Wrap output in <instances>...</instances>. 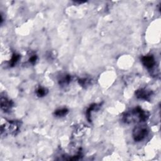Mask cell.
<instances>
[{
    "label": "cell",
    "instance_id": "3957f363",
    "mask_svg": "<svg viewBox=\"0 0 161 161\" xmlns=\"http://www.w3.org/2000/svg\"><path fill=\"white\" fill-rule=\"evenodd\" d=\"M149 130L146 127L143 126H138L133 130V138L135 142H140L143 140L148 135Z\"/></svg>",
    "mask_w": 161,
    "mask_h": 161
},
{
    "label": "cell",
    "instance_id": "4fadbf2b",
    "mask_svg": "<svg viewBox=\"0 0 161 161\" xmlns=\"http://www.w3.org/2000/svg\"><path fill=\"white\" fill-rule=\"evenodd\" d=\"M37 59V57L35 55H33V56L30 57V58L29 59V62L32 64H34L36 62Z\"/></svg>",
    "mask_w": 161,
    "mask_h": 161
},
{
    "label": "cell",
    "instance_id": "8992f818",
    "mask_svg": "<svg viewBox=\"0 0 161 161\" xmlns=\"http://www.w3.org/2000/svg\"><path fill=\"white\" fill-rule=\"evenodd\" d=\"M13 103L12 101L5 97L1 98V108L5 112L9 111L13 107Z\"/></svg>",
    "mask_w": 161,
    "mask_h": 161
},
{
    "label": "cell",
    "instance_id": "6da1fadb",
    "mask_svg": "<svg viewBox=\"0 0 161 161\" xmlns=\"http://www.w3.org/2000/svg\"><path fill=\"white\" fill-rule=\"evenodd\" d=\"M149 113L143 110L140 107H137L127 113L123 116V120L125 123H130L132 122H144L148 119Z\"/></svg>",
    "mask_w": 161,
    "mask_h": 161
},
{
    "label": "cell",
    "instance_id": "7c38bea8",
    "mask_svg": "<svg viewBox=\"0 0 161 161\" xmlns=\"http://www.w3.org/2000/svg\"><path fill=\"white\" fill-rule=\"evenodd\" d=\"M79 82V84L81 86H87L89 84L90 80H88L87 79H80Z\"/></svg>",
    "mask_w": 161,
    "mask_h": 161
},
{
    "label": "cell",
    "instance_id": "8fae6325",
    "mask_svg": "<svg viewBox=\"0 0 161 161\" xmlns=\"http://www.w3.org/2000/svg\"><path fill=\"white\" fill-rule=\"evenodd\" d=\"M47 91L44 88H39L37 90V95L39 97H43L47 95Z\"/></svg>",
    "mask_w": 161,
    "mask_h": 161
},
{
    "label": "cell",
    "instance_id": "277c9868",
    "mask_svg": "<svg viewBox=\"0 0 161 161\" xmlns=\"http://www.w3.org/2000/svg\"><path fill=\"white\" fill-rule=\"evenodd\" d=\"M143 65L147 69H152L156 64V60L152 56H145L141 59Z\"/></svg>",
    "mask_w": 161,
    "mask_h": 161
},
{
    "label": "cell",
    "instance_id": "30bf717a",
    "mask_svg": "<svg viewBox=\"0 0 161 161\" xmlns=\"http://www.w3.org/2000/svg\"><path fill=\"white\" fill-rule=\"evenodd\" d=\"M71 76L69 75H67L64 76V77H62V79H60V84L64 85V84H69L71 82Z\"/></svg>",
    "mask_w": 161,
    "mask_h": 161
},
{
    "label": "cell",
    "instance_id": "52a82bcc",
    "mask_svg": "<svg viewBox=\"0 0 161 161\" xmlns=\"http://www.w3.org/2000/svg\"><path fill=\"white\" fill-rule=\"evenodd\" d=\"M100 104L98 105V104H93V105H91L90 106V108L87 110V111H86V115H87V118H88L89 122H91V114L92 113L96 110H98L99 106H100Z\"/></svg>",
    "mask_w": 161,
    "mask_h": 161
},
{
    "label": "cell",
    "instance_id": "5b68a950",
    "mask_svg": "<svg viewBox=\"0 0 161 161\" xmlns=\"http://www.w3.org/2000/svg\"><path fill=\"white\" fill-rule=\"evenodd\" d=\"M152 95V91L145 89H140L135 92V95L137 98L140 99L148 100Z\"/></svg>",
    "mask_w": 161,
    "mask_h": 161
},
{
    "label": "cell",
    "instance_id": "ba28073f",
    "mask_svg": "<svg viewBox=\"0 0 161 161\" xmlns=\"http://www.w3.org/2000/svg\"><path fill=\"white\" fill-rule=\"evenodd\" d=\"M68 113V110L67 108H61V109H59L57 110L54 114L57 117H64L67 115V113Z\"/></svg>",
    "mask_w": 161,
    "mask_h": 161
},
{
    "label": "cell",
    "instance_id": "7a4b0ae2",
    "mask_svg": "<svg viewBox=\"0 0 161 161\" xmlns=\"http://www.w3.org/2000/svg\"><path fill=\"white\" fill-rule=\"evenodd\" d=\"M20 123L18 121H6L1 126L2 135H15L19 130Z\"/></svg>",
    "mask_w": 161,
    "mask_h": 161
},
{
    "label": "cell",
    "instance_id": "9c48e42d",
    "mask_svg": "<svg viewBox=\"0 0 161 161\" xmlns=\"http://www.w3.org/2000/svg\"><path fill=\"white\" fill-rule=\"evenodd\" d=\"M20 55L17 54V53H14L12 55V57L10 59V65L11 66H14L17 63V62L20 59Z\"/></svg>",
    "mask_w": 161,
    "mask_h": 161
}]
</instances>
